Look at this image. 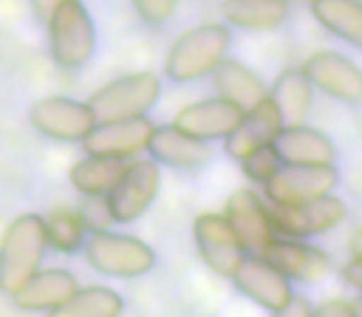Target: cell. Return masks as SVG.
<instances>
[{"label": "cell", "mask_w": 362, "mask_h": 317, "mask_svg": "<svg viewBox=\"0 0 362 317\" xmlns=\"http://www.w3.org/2000/svg\"><path fill=\"white\" fill-rule=\"evenodd\" d=\"M47 253L45 221L40 213H23L13 218L0 241V290L16 295L37 270Z\"/></svg>", "instance_id": "obj_1"}, {"label": "cell", "mask_w": 362, "mask_h": 317, "mask_svg": "<svg viewBox=\"0 0 362 317\" xmlns=\"http://www.w3.org/2000/svg\"><path fill=\"white\" fill-rule=\"evenodd\" d=\"M231 30L223 23H206L179 35L164 62V75L176 85L211 75L228 55Z\"/></svg>", "instance_id": "obj_2"}, {"label": "cell", "mask_w": 362, "mask_h": 317, "mask_svg": "<svg viewBox=\"0 0 362 317\" xmlns=\"http://www.w3.org/2000/svg\"><path fill=\"white\" fill-rule=\"evenodd\" d=\"M82 253L92 270L117 280H134L146 275L156 263V253L149 243L117 231L87 233Z\"/></svg>", "instance_id": "obj_3"}, {"label": "cell", "mask_w": 362, "mask_h": 317, "mask_svg": "<svg viewBox=\"0 0 362 317\" xmlns=\"http://www.w3.org/2000/svg\"><path fill=\"white\" fill-rule=\"evenodd\" d=\"M50 55L60 70H82L97 47V28L82 0H62L47 23Z\"/></svg>", "instance_id": "obj_4"}, {"label": "cell", "mask_w": 362, "mask_h": 317, "mask_svg": "<svg viewBox=\"0 0 362 317\" xmlns=\"http://www.w3.org/2000/svg\"><path fill=\"white\" fill-rule=\"evenodd\" d=\"M161 95V80L154 72H132L107 82L87 100L97 124L146 116Z\"/></svg>", "instance_id": "obj_5"}, {"label": "cell", "mask_w": 362, "mask_h": 317, "mask_svg": "<svg viewBox=\"0 0 362 317\" xmlns=\"http://www.w3.org/2000/svg\"><path fill=\"white\" fill-rule=\"evenodd\" d=\"M337 184H340L337 167H296V164H283L263 184V201L268 206H298V203L330 196L337 189Z\"/></svg>", "instance_id": "obj_6"}, {"label": "cell", "mask_w": 362, "mask_h": 317, "mask_svg": "<svg viewBox=\"0 0 362 317\" xmlns=\"http://www.w3.org/2000/svg\"><path fill=\"white\" fill-rule=\"evenodd\" d=\"M161 189V167L151 159L127 162L122 177L107 193V203L115 223H134L151 208Z\"/></svg>", "instance_id": "obj_7"}, {"label": "cell", "mask_w": 362, "mask_h": 317, "mask_svg": "<svg viewBox=\"0 0 362 317\" xmlns=\"http://www.w3.org/2000/svg\"><path fill=\"white\" fill-rule=\"evenodd\" d=\"M271 228L278 238H291V241H305V238L320 236L340 226L347 216V206L340 196L315 198V201L298 203V206H268Z\"/></svg>", "instance_id": "obj_8"}, {"label": "cell", "mask_w": 362, "mask_h": 317, "mask_svg": "<svg viewBox=\"0 0 362 317\" xmlns=\"http://www.w3.org/2000/svg\"><path fill=\"white\" fill-rule=\"evenodd\" d=\"M30 121L45 139L75 144L82 141L97 124L87 102L72 97H45L30 107Z\"/></svg>", "instance_id": "obj_9"}, {"label": "cell", "mask_w": 362, "mask_h": 317, "mask_svg": "<svg viewBox=\"0 0 362 317\" xmlns=\"http://www.w3.org/2000/svg\"><path fill=\"white\" fill-rule=\"evenodd\" d=\"M310 87L332 100L357 104L362 100V72L347 55L335 50H320L310 55L300 67Z\"/></svg>", "instance_id": "obj_10"}, {"label": "cell", "mask_w": 362, "mask_h": 317, "mask_svg": "<svg viewBox=\"0 0 362 317\" xmlns=\"http://www.w3.org/2000/svg\"><path fill=\"white\" fill-rule=\"evenodd\" d=\"M223 216L246 256H261L263 248L276 238L271 228V216H268V203L253 189L233 191L226 201Z\"/></svg>", "instance_id": "obj_11"}, {"label": "cell", "mask_w": 362, "mask_h": 317, "mask_svg": "<svg viewBox=\"0 0 362 317\" xmlns=\"http://www.w3.org/2000/svg\"><path fill=\"white\" fill-rule=\"evenodd\" d=\"M151 131H154V121L149 116H136V119L95 124L80 144L87 156H105V159L127 162L132 156L146 151Z\"/></svg>", "instance_id": "obj_12"}, {"label": "cell", "mask_w": 362, "mask_h": 317, "mask_svg": "<svg viewBox=\"0 0 362 317\" xmlns=\"http://www.w3.org/2000/svg\"><path fill=\"white\" fill-rule=\"evenodd\" d=\"M194 241H197L202 261L221 277H231L246 258L223 213H202L194 221Z\"/></svg>", "instance_id": "obj_13"}, {"label": "cell", "mask_w": 362, "mask_h": 317, "mask_svg": "<svg viewBox=\"0 0 362 317\" xmlns=\"http://www.w3.org/2000/svg\"><path fill=\"white\" fill-rule=\"evenodd\" d=\"M241 119H243L241 107L223 100V97H211V100L187 104L174 116L171 126H176L179 131L202 141V144H209V141L226 139Z\"/></svg>", "instance_id": "obj_14"}, {"label": "cell", "mask_w": 362, "mask_h": 317, "mask_svg": "<svg viewBox=\"0 0 362 317\" xmlns=\"http://www.w3.org/2000/svg\"><path fill=\"white\" fill-rule=\"evenodd\" d=\"M261 258L271 263L288 282H317L330 270V256L308 241L273 238L261 251Z\"/></svg>", "instance_id": "obj_15"}, {"label": "cell", "mask_w": 362, "mask_h": 317, "mask_svg": "<svg viewBox=\"0 0 362 317\" xmlns=\"http://www.w3.org/2000/svg\"><path fill=\"white\" fill-rule=\"evenodd\" d=\"M236 290L243 297H248L251 302H256L258 307L268 312L281 310L283 305L291 302V297L296 295L291 287V282L271 265L261 256H246L241 261V265L236 268V273L231 275Z\"/></svg>", "instance_id": "obj_16"}, {"label": "cell", "mask_w": 362, "mask_h": 317, "mask_svg": "<svg viewBox=\"0 0 362 317\" xmlns=\"http://www.w3.org/2000/svg\"><path fill=\"white\" fill-rule=\"evenodd\" d=\"M273 151L278 154L281 164H296V167H335L337 149L325 131L308 124L283 126L273 139Z\"/></svg>", "instance_id": "obj_17"}, {"label": "cell", "mask_w": 362, "mask_h": 317, "mask_svg": "<svg viewBox=\"0 0 362 317\" xmlns=\"http://www.w3.org/2000/svg\"><path fill=\"white\" fill-rule=\"evenodd\" d=\"M80 290V280L67 268H45L37 270L21 290L13 295L21 310L25 312H52Z\"/></svg>", "instance_id": "obj_18"}, {"label": "cell", "mask_w": 362, "mask_h": 317, "mask_svg": "<svg viewBox=\"0 0 362 317\" xmlns=\"http://www.w3.org/2000/svg\"><path fill=\"white\" fill-rule=\"evenodd\" d=\"M281 129H283L281 114H278L276 104L266 97L253 109L243 112V119L238 121V126L223 139V149H226V154L231 159L241 162L243 156H248L251 151L273 144V139H276Z\"/></svg>", "instance_id": "obj_19"}, {"label": "cell", "mask_w": 362, "mask_h": 317, "mask_svg": "<svg viewBox=\"0 0 362 317\" xmlns=\"http://www.w3.org/2000/svg\"><path fill=\"white\" fill-rule=\"evenodd\" d=\"M151 162L156 167H169V169H197L209 162V146L202 141L192 139L176 126H154L146 144Z\"/></svg>", "instance_id": "obj_20"}, {"label": "cell", "mask_w": 362, "mask_h": 317, "mask_svg": "<svg viewBox=\"0 0 362 317\" xmlns=\"http://www.w3.org/2000/svg\"><path fill=\"white\" fill-rule=\"evenodd\" d=\"M211 75H214V87H216L218 97L238 104L243 112L253 109L258 102H263L268 97V90L261 77H258L251 67H246L238 60H228L226 57Z\"/></svg>", "instance_id": "obj_21"}, {"label": "cell", "mask_w": 362, "mask_h": 317, "mask_svg": "<svg viewBox=\"0 0 362 317\" xmlns=\"http://www.w3.org/2000/svg\"><path fill=\"white\" fill-rule=\"evenodd\" d=\"M268 100L276 104L283 126L305 124V116L313 107V87L300 70L291 67V70H283L278 75L273 90L268 92Z\"/></svg>", "instance_id": "obj_22"}, {"label": "cell", "mask_w": 362, "mask_h": 317, "mask_svg": "<svg viewBox=\"0 0 362 317\" xmlns=\"http://www.w3.org/2000/svg\"><path fill=\"white\" fill-rule=\"evenodd\" d=\"M223 20L241 30H276L288 20V3L283 0H223Z\"/></svg>", "instance_id": "obj_23"}, {"label": "cell", "mask_w": 362, "mask_h": 317, "mask_svg": "<svg viewBox=\"0 0 362 317\" xmlns=\"http://www.w3.org/2000/svg\"><path fill=\"white\" fill-rule=\"evenodd\" d=\"M310 11L325 30L345 40L347 45H362V6L360 0H310Z\"/></svg>", "instance_id": "obj_24"}, {"label": "cell", "mask_w": 362, "mask_h": 317, "mask_svg": "<svg viewBox=\"0 0 362 317\" xmlns=\"http://www.w3.org/2000/svg\"><path fill=\"white\" fill-rule=\"evenodd\" d=\"M124 297L105 285L80 287L57 310L47 312V317H122Z\"/></svg>", "instance_id": "obj_25"}, {"label": "cell", "mask_w": 362, "mask_h": 317, "mask_svg": "<svg viewBox=\"0 0 362 317\" xmlns=\"http://www.w3.org/2000/svg\"><path fill=\"white\" fill-rule=\"evenodd\" d=\"M127 162L105 159V156H85L70 172V181L82 196H107L110 189L122 177Z\"/></svg>", "instance_id": "obj_26"}, {"label": "cell", "mask_w": 362, "mask_h": 317, "mask_svg": "<svg viewBox=\"0 0 362 317\" xmlns=\"http://www.w3.org/2000/svg\"><path fill=\"white\" fill-rule=\"evenodd\" d=\"M45 241L47 248H55L57 253H72L82 251V243L87 238V231L82 226L80 216L72 208H55L52 213H47L45 218Z\"/></svg>", "instance_id": "obj_27"}, {"label": "cell", "mask_w": 362, "mask_h": 317, "mask_svg": "<svg viewBox=\"0 0 362 317\" xmlns=\"http://www.w3.org/2000/svg\"><path fill=\"white\" fill-rule=\"evenodd\" d=\"M238 164H241L246 179H251L253 184H261V186L273 177V174L278 172V169L283 167L281 159H278V154L273 151L271 144L261 146V149H256V151H251V154L243 156Z\"/></svg>", "instance_id": "obj_28"}, {"label": "cell", "mask_w": 362, "mask_h": 317, "mask_svg": "<svg viewBox=\"0 0 362 317\" xmlns=\"http://www.w3.org/2000/svg\"><path fill=\"white\" fill-rule=\"evenodd\" d=\"M77 216H80L87 233L112 231V226H115V218H112L107 196H85L80 208H77Z\"/></svg>", "instance_id": "obj_29"}, {"label": "cell", "mask_w": 362, "mask_h": 317, "mask_svg": "<svg viewBox=\"0 0 362 317\" xmlns=\"http://www.w3.org/2000/svg\"><path fill=\"white\" fill-rule=\"evenodd\" d=\"M136 16L151 28H161L171 20L176 11V0H132Z\"/></svg>", "instance_id": "obj_30"}, {"label": "cell", "mask_w": 362, "mask_h": 317, "mask_svg": "<svg viewBox=\"0 0 362 317\" xmlns=\"http://www.w3.org/2000/svg\"><path fill=\"white\" fill-rule=\"evenodd\" d=\"M310 317H357V307L345 297H330L310 310Z\"/></svg>", "instance_id": "obj_31"}, {"label": "cell", "mask_w": 362, "mask_h": 317, "mask_svg": "<svg viewBox=\"0 0 362 317\" xmlns=\"http://www.w3.org/2000/svg\"><path fill=\"white\" fill-rule=\"evenodd\" d=\"M313 305L303 295H293L288 305H283L281 310L271 312V317H310Z\"/></svg>", "instance_id": "obj_32"}, {"label": "cell", "mask_w": 362, "mask_h": 317, "mask_svg": "<svg viewBox=\"0 0 362 317\" xmlns=\"http://www.w3.org/2000/svg\"><path fill=\"white\" fill-rule=\"evenodd\" d=\"M342 280L352 287V290H360L362 287V256H352L350 261L342 265Z\"/></svg>", "instance_id": "obj_33"}, {"label": "cell", "mask_w": 362, "mask_h": 317, "mask_svg": "<svg viewBox=\"0 0 362 317\" xmlns=\"http://www.w3.org/2000/svg\"><path fill=\"white\" fill-rule=\"evenodd\" d=\"M60 6H62V0H30L33 13H35V18L40 20V25H45V28Z\"/></svg>", "instance_id": "obj_34"}, {"label": "cell", "mask_w": 362, "mask_h": 317, "mask_svg": "<svg viewBox=\"0 0 362 317\" xmlns=\"http://www.w3.org/2000/svg\"><path fill=\"white\" fill-rule=\"evenodd\" d=\"M283 3H288V6H291V3H310V0H283Z\"/></svg>", "instance_id": "obj_35"}]
</instances>
